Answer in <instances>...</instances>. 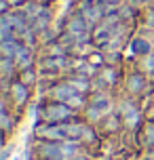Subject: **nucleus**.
<instances>
[{
    "label": "nucleus",
    "instance_id": "nucleus-1",
    "mask_svg": "<svg viewBox=\"0 0 154 160\" xmlns=\"http://www.w3.org/2000/svg\"><path fill=\"white\" fill-rule=\"evenodd\" d=\"M30 59H32V51L30 48H23V47H19L17 48V53H15V63L19 65H30Z\"/></svg>",
    "mask_w": 154,
    "mask_h": 160
},
{
    "label": "nucleus",
    "instance_id": "nucleus-2",
    "mask_svg": "<svg viewBox=\"0 0 154 160\" xmlns=\"http://www.w3.org/2000/svg\"><path fill=\"white\" fill-rule=\"evenodd\" d=\"M53 112H49V118L51 120H59V118H65L70 114V108H64V105H57V108H51Z\"/></svg>",
    "mask_w": 154,
    "mask_h": 160
},
{
    "label": "nucleus",
    "instance_id": "nucleus-3",
    "mask_svg": "<svg viewBox=\"0 0 154 160\" xmlns=\"http://www.w3.org/2000/svg\"><path fill=\"white\" fill-rule=\"evenodd\" d=\"M70 30H72L74 34L85 32V30H87V21H85L82 17H76V19H72V21H70Z\"/></svg>",
    "mask_w": 154,
    "mask_h": 160
},
{
    "label": "nucleus",
    "instance_id": "nucleus-4",
    "mask_svg": "<svg viewBox=\"0 0 154 160\" xmlns=\"http://www.w3.org/2000/svg\"><path fill=\"white\" fill-rule=\"evenodd\" d=\"M55 97L57 99H72L74 97L72 87H57L55 88Z\"/></svg>",
    "mask_w": 154,
    "mask_h": 160
},
{
    "label": "nucleus",
    "instance_id": "nucleus-5",
    "mask_svg": "<svg viewBox=\"0 0 154 160\" xmlns=\"http://www.w3.org/2000/svg\"><path fill=\"white\" fill-rule=\"evenodd\" d=\"M13 97H15V101L17 103H23L25 101V88H23V84H15V87H13Z\"/></svg>",
    "mask_w": 154,
    "mask_h": 160
},
{
    "label": "nucleus",
    "instance_id": "nucleus-6",
    "mask_svg": "<svg viewBox=\"0 0 154 160\" xmlns=\"http://www.w3.org/2000/svg\"><path fill=\"white\" fill-rule=\"evenodd\" d=\"M141 84H144V82H141V78H139V76H137V78H131L129 80V88H131V91H139V88H141Z\"/></svg>",
    "mask_w": 154,
    "mask_h": 160
},
{
    "label": "nucleus",
    "instance_id": "nucleus-7",
    "mask_svg": "<svg viewBox=\"0 0 154 160\" xmlns=\"http://www.w3.org/2000/svg\"><path fill=\"white\" fill-rule=\"evenodd\" d=\"M133 48H135L137 53H146V51H148V44L144 42V40H137V44H135Z\"/></svg>",
    "mask_w": 154,
    "mask_h": 160
},
{
    "label": "nucleus",
    "instance_id": "nucleus-8",
    "mask_svg": "<svg viewBox=\"0 0 154 160\" xmlns=\"http://www.w3.org/2000/svg\"><path fill=\"white\" fill-rule=\"evenodd\" d=\"M148 137H150V141H154V128H150V133H148Z\"/></svg>",
    "mask_w": 154,
    "mask_h": 160
},
{
    "label": "nucleus",
    "instance_id": "nucleus-9",
    "mask_svg": "<svg viewBox=\"0 0 154 160\" xmlns=\"http://www.w3.org/2000/svg\"><path fill=\"white\" fill-rule=\"evenodd\" d=\"M11 2H13V4H17V2H23V0H11Z\"/></svg>",
    "mask_w": 154,
    "mask_h": 160
}]
</instances>
